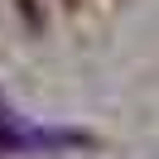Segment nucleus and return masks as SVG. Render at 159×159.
Instances as JSON below:
<instances>
[{
    "instance_id": "nucleus-1",
    "label": "nucleus",
    "mask_w": 159,
    "mask_h": 159,
    "mask_svg": "<svg viewBox=\"0 0 159 159\" xmlns=\"http://www.w3.org/2000/svg\"><path fill=\"white\" fill-rule=\"evenodd\" d=\"M82 135H58V130H39V125H24L5 101H0V145L5 149H48V145H77Z\"/></svg>"
}]
</instances>
